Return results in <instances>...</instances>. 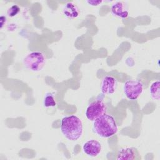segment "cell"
<instances>
[{
    "instance_id": "9c48e42d",
    "label": "cell",
    "mask_w": 160,
    "mask_h": 160,
    "mask_svg": "<svg viewBox=\"0 0 160 160\" xmlns=\"http://www.w3.org/2000/svg\"><path fill=\"white\" fill-rule=\"evenodd\" d=\"M111 11L114 16L122 19H125L129 16L128 7L122 1H117L114 2L111 6Z\"/></svg>"
},
{
    "instance_id": "6da1fadb",
    "label": "cell",
    "mask_w": 160,
    "mask_h": 160,
    "mask_svg": "<svg viewBox=\"0 0 160 160\" xmlns=\"http://www.w3.org/2000/svg\"><path fill=\"white\" fill-rule=\"evenodd\" d=\"M61 131L68 140L78 141L83 134V125L79 118L75 115L64 117L61 120Z\"/></svg>"
},
{
    "instance_id": "277c9868",
    "label": "cell",
    "mask_w": 160,
    "mask_h": 160,
    "mask_svg": "<svg viewBox=\"0 0 160 160\" xmlns=\"http://www.w3.org/2000/svg\"><path fill=\"white\" fill-rule=\"evenodd\" d=\"M143 90V83L139 80H128L123 85L124 93L130 100H136L142 93Z\"/></svg>"
},
{
    "instance_id": "52a82bcc",
    "label": "cell",
    "mask_w": 160,
    "mask_h": 160,
    "mask_svg": "<svg viewBox=\"0 0 160 160\" xmlns=\"http://www.w3.org/2000/svg\"><path fill=\"white\" fill-rule=\"evenodd\" d=\"M117 159H140L141 156L138 150L134 147L124 148L119 150L117 154Z\"/></svg>"
},
{
    "instance_id": "30bf717a",
    "label": "cell",
    "mask_w": 160,
    "mask_h": 160,
    "mask_svg": "<svg viewBox=\"0 0 160 160\" xmlns=\"http://www.w3.org/2000/svg\"><path fill=\"white\" fill-rule=\"evenodd\" d=\"M63 14L70 19H74L79 16V12L78 8L72 2L67 3L63 8Z\"/></svg>"
},
{
    "instance_id": "4fadbf2b",
    "label": "cell",
    "mask_w": 160,
    "mask_h": 160,
    "mask_svg": "<svg viewBox=\"0 0 160 160\" xmlns=\"http://www.w3.org/2000/svg\"><path fill=\"white\" fill-rule=\"evenodd\" d=\"M19 11L20 8L18 5H12L8 10V15L11 18L14 17L19 13Z\"/></svg>"
},
{
    "instance_id": "8fae6325",
    "label": "cell",
    "mask_w": 160,
    "mask_h": 160,
    "mask_svg": "<svg viewBox=\"0 0 160 160\" xmlns=\"http://www.w3.org/2000/svg\"><path fill=\"white\" fill-rule=\"evenodd\" d=\"M159 85L160 82L159 80H157L153 82L149 88V92L151 97L156 101L159 100Z\"/></svg>"
},
{
    "instance_id": "5b68a950",
    "label": "cell",
    "mask_w": 160,
    "mask_h": 160,
    "mask_svg": "<svg viewBox=\"0 0 160 160\" xmlns=\"http://www.w3.org/2000/svg\"><path fill=\"white\" fill-rule=\"evenodd\" d=\"M105 112L106 106L104 102L101 100H95L88 106L85 114L88 120L94 121Z\"/></svg>"
},
{
    "instance_id": "7c38bea8",
    "label": "cell",
    "mask_w": 160,
    "mask_h": 160,
    "mask_svg": "<svg viewBox=\"0 0 160 160\" xmlns=\"http://www.w3.org/2000/svg\"><path fill=\"white\" fill-rule=\"evenodd\" d=\"M43 105L46 108L54 107L56 105L54 96L52 93L48 92L45 95L43 100Z\"/></svg>"
},
{
    "instance_id": "7a4b0ae2",
    "label": "cell",
    "mask_w": 160,
    "mask_h": 160,
    "mask_svg": "<svg viewBox=\"0 0 160 160\" xmlns=\"http://www.w3.org/2000/svg\"><path fill=\"white\" fill-rule=\"evenodd\" d=\"M92 129L98 136L108 138L116 134L118 128L114 118L105 114L93 121Z\"/></svg>"
},
{
    "instance_id": "5bb4252c",
    "label": "cell",
    "mask_w": 160,
    "mask_h": 160,
    "mask_svg": "<svg viewBox=\"0 0 160 160\" xmlns=\"http://www.w3.org/2000/svg\"><path fill=\"white\" fill-rule=\"evenodd\" d=\"M89 6H98L102 3V1H86Z\"/></svg>"
},
{
    "instance_id": "ba28073f",
    "label": "cell",
    "mask_w": 160,
    "mask_h": 160,
    "mask_svg": "<svg viewBox=\"0 0 160 160\" xmlns=\"http://www.w3.org/2000/svg\"><path fill=\"white\" fill-rule=\"evenodd\" d=\"M117 81L116 79L110 76L104 77L101 84V91L104 94H112L116 91Z\"/></svg>"
},
{
    "instance_id": "3957f363",
    "label": "cell",
    "mask_w": 160,
    "mask_h": 160,
    "mask_svg": "<svg viewBox=\"0 0 160 160\" xmlns=\"http://www.w3.org/2000/svg\"><path fill=\"white\" fill-rule=\"evenodd\" d=\"M23 64L26 68L31 71H39L46 64V57L41 52L33 51L24 58Z\"/></svg>"
},
{
    "instance_id": "8992f818",
    "label": "cell",
    "mask_w": 160,
    "mask_h": 160,
    "mask_svg": "<svg viewBox=\"0 0 160 160\" xmlns=\"http://www.w3.org/2000/svg\"><path fill=\"white\" fill-rule=\"evenodd\" d=\"M82 149L84 152L87 155L91 157H96L101 152L102 145L98 141L91 139L84 143Z\"/></svg>"
}]
</instances>
